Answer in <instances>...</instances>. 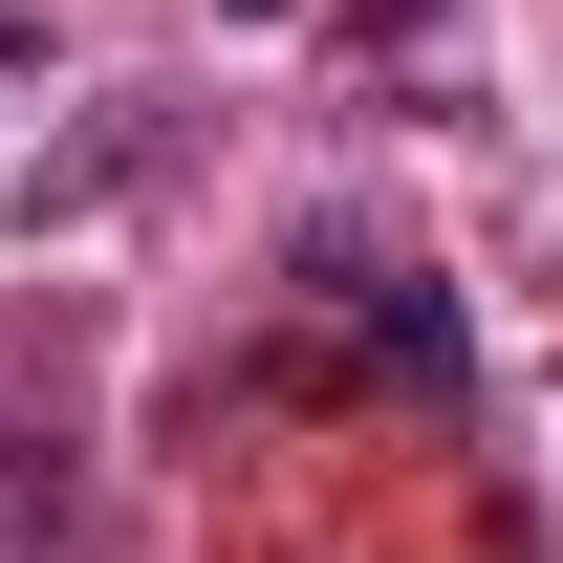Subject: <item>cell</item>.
I'll return each mask as SVG.
<instances>
[{
  "instance_id": "obj_1",
  "label": "cell",
  "mask_w": 563,
  "mask_h": 563,
  "mask_svg": "<svg viewBox=\"0 0 563 563\" xmlns=\"http://www.w3.org/2000/svg\"><path fill=\"white\" fill-rule=\"evenodd\" d=\"M0 66H22V22H0Z\"/></svg>"
}]
</instances>
